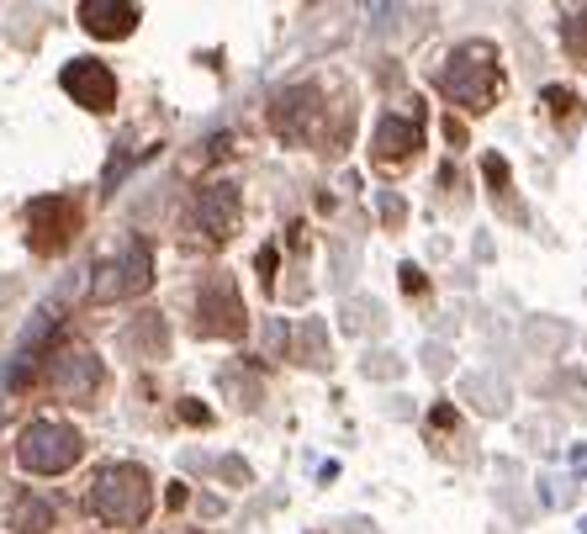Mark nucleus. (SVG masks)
I'll list each match as a JSON object with an SVG mask.
<instances>
[{
	"instance_id": "f257e3e1",
	"label": "nucleus",
	"mask_w": 587,
	"mask_h": 534,
	"mask_svg": "<svg viewBox=\"0 0 587 534\" xmlns=\"http://www.w3.org/2000/svg\"><path fill=\"white\" fill-rule=\"evenodd\" d=\"M149 508H154V482H149V471L133 466V460H117V466H106L96 476V487H90V513L106 524H117V529H133L149 519Z\"/></svg>"
},
{
	"instance_id": "f03ea898",
	"label": "nucleus",
	"mask_w": 587,
	"mask_h": 534,
	"mask_svg": "<svg viewBox=\"0 0 587 534\" xmlns=\"http://www.w3.org/2000/svg\"><path fill=\"white\" fill-rule=\"evenodd\" d=\"M80 455H85V434L75 423H59V418L27 423L22 439H16V460H22L32 476H59V471L75 466Z\"/></svg>"
},
{
	"instance_id": "7ed1b4c3",
	"label": "nucleus",
	"mask_w": 587,
	"mask_h": 534,
	"mask_svg": "<svg viewBox=\"0 0 587 534\" xmlns=\"http://www.w3.org/2000/svg\"><path fill=\"white\" fill-rule=\"evenodd\" d=\"M498 85H503V75H498V59H492L487 43H466L445 64V75H439V90L461 106H476V112L498 101Z\"/></svg>"
},
{
	"instance_id": "20e7f679",
	"label": "nucleus",
	"mask_w": 587,
	"mask_h": 534,
	"mask_svg": "<svg viewBox=\"0 0 587 534\" xmlns=\"http://www.w3.org/2000/svg\"><path fill=\"white\" fill-rule=\"evenodd\" d=\"M149 286H154V254H149V244H143V238H127L112 260L96 265L90 302H127V297H143Z\"/></svg>"
},
{
	"instance_id": "39448f33",
	"label": "nucleus",
	"mask_w": 587,
	"mask_h": 534,
	"mask_svg": "<svg viewBox=\"0 0 587 534\" xmlns=\"http://www.w3.org/2000/svg\"><path fill=\"white\" fill-rule=\"evenodd\" d=\"M75 228H80V207L69 196H38L27 207V238L38 254H64Z\"/></svg>"
},
{
	"instance_id": "423d86ee",
	"label": "nucleus",
	"mask_w": 587,
	"mask_h": 534,
	"mask_svg": "<svg viewBox=\"0 0 587 534\" xmlns=\"http://www.w3.org/2000/svg\"><path fill=\"white\" fill-rule=\"evenodd\" d=\"M196 334L207 339H238L244 334V302H238V286L228 275H212L196 297Z\"/></svg>"
},
{
	"instance_id": "0eeeda50",
	"label": "nucleus",
	"mask_w": 587,
	"mask_h": 534,
	"mask_svg": "<svg viewBox=\"0 0 587 534\" xmlns=\"http://www.w3.org/2000/svg\"><path fill=\"white\" fill-rule=\"evenodd\" d=\"M59 85L85 106V112H112V106H117V75H112L101 59H75V64H64Z\"/></svg>"
},
{
	"instance_id": "6e6552de",
	"label": "nucleus",
	"mask_w": 587,
	"mask_h": 534,
	"mask_svg": "<svg viewBox=\"0 0 587 534\" xmlns=\"http://www.w3.org/2000/svg\"><path fill=\"white\" fill-rule=\"evenodd\" d=\"M48 381H53L59 397L85 402V397H96V386H101V360L90 355V349L69 344V349H59V355L48 360Z\"/></svg>"
},
{
	"instance_id": "1a4fd4ad",
	"label": "nucleus",
	"mask_w": 587,
	"mask_h": 534,
	"mask_svg": "<svg viewBox=\"0 0 587 534\" xmlns=\"http://www.w3.org/2000/svg\"><path fill=\"white\" fill-rule=\"evenodd\" d=\"M270 127L281 138H291V143H307V138H313V127H318V96L307 85L281 90L275 106H270Z\"/></svg>"
},
{
	"instance_id": "9d476101",
	"label": "nucleus",
	"mask_w": 587,
	"mask_h": 534,
	"mask_svg": "<svg viewBox=\"0 0 587 534\" xmlns=\"http://www.w3.org/2000/svg\"><path fill=\"white\" fill-rule=\"evenodd\" d=\"M238 212H244V201H238V186H228V180H217V186L201 191L196 201V223L207 228L212 244H223V238H233L238 228Z\"/></svg>"
},
{
	"instance_id": "9b49d317",
	"label": "nucleus",
	"mask_w": 587,
	"mask_h": 534,
	"mask_svg": "<svg viewBox=\"0 0 587 534\" xmlns=\"http://www.w3.org/2000/svg\"><path fill=\"white\" fill-rule=\"evenodd\" d=\"M138 6H127V0H85L80 6V27L90 38H127V32L138 27Z\"/></svg>"
},
{
	"instance_id": "f8f14e48",
	"label": "nucleus",
	"mask_w": 587,
	"mask_h": 534,
	"mask_svg": "<svg viewBox=\"0 0 587 534\" xmlns=\"http://www.w3.org/2000/svg\"><path fill=\"white\" fill-rule=\"evenodd\" d=\"M418 143H424V127L413 117H381L376 127V164L387 170V164H402L408 154H418Z\"/></svg>"
},
{
	"instance_id": "ddd939ff",
	"label": "nucleus",
	"mask_w": 587,
	"mask_h": 534,
	"mask_svg": "<svg viewBox=\"0 0 587 534\" xmlns=\"http://www.w3.org/2000/svg\"><path fill=\"white\" fill-rule=\"evenodd\" d=\"M48 524H53V508L43 503V497L22 492V497L11 503V529H22V534H48Z\"/></svg>"
},
{
	"instance_id": "4468645a",
	"label": "nucleus",
	"mask_w": 587,
	"mask_h": 534,
	"mask_svg": "<svg viewBox=\"0 0 587 534\" xmlns=\"http://www.w3.org/2000/svg\"><path fill=\"white\" fill-rule=\"evenodd\" d=\"M133 344L143 349V355H164V323L154 318V312H149V318H143V323L133 328Z\"/></svg>"
},
{
	"instance_id": "2eb2a0df",
	"label": "nucleus",
	"mask_w": 587,
	"mask_h": 534,
	"mask_svg": "<svg viewBox=\"0 0 587 534\" xmlns=\"http://www.w3.org/2000/svg\"><path fill=\"white\" fill-rule=\"evenodd\" d=\"M561 38H566V48H572L577 59L587 64V11H572V16H566V22H561Z\"/></svg>"
},
{
	"instance_id": "dca6fc26",
	"label": "nucleus",
	"mask_w": 587,
	"mask_h": 534,
	"mask_svg": "<svg viewBox=\"0 0 587 534\" xmlns=\"http://www.w3.org/2000/svg\"><path fill=\"white\" fill-rule=\"evenodd\" d=\"M545 101H550V112H556V117H566V122L577 117V96H572V90H545Z\"/></svg>"
},
{
	"instance_id": "f3484780",
	"label": "nucleus",
	"mask_w": 587,
	"mask_h": 534,
	"mask_svg": "<svg viewBox=\"0 0 587 534\" xmlns=\"http://www.w3.org/2000/svg\"><path fill=\"white\" fill-rule=\"evenodd\" d=\"M180 418H186V423H212V413L201 408V402H180Z\"/></svg>"
},
{
	"instance_id": "a211bd4d",
	"label": "nucleus",
	"mask_w": 587,
	"mask_h": 534,
	"mask_svg": "<svg viewBox=\"0 0 587 534\" xmlns=\"http://www.w3.org/2000/svg\"><path fill=\"white\" fill-rule=\"evenodd\" d=\"M487 175H492V186H498V191L508 186V164H503L498 154H492V159H487Z\"/></svg>"
},
{
	"instance_id": "6ab92c4d",
	"label": "nucleus",
	"mask_w": 587,
	"mask_h": 534,
	"mask_svg": "<svg viewBox=\"0 0 587 534\" xmlns=\"http://www.w3.org/2000/svg\"><path fill=\"white\" fill-rule=\"evenodd\" d=\"M260 281H275V249H260Z\"/></svg>"
}]
</instances>
